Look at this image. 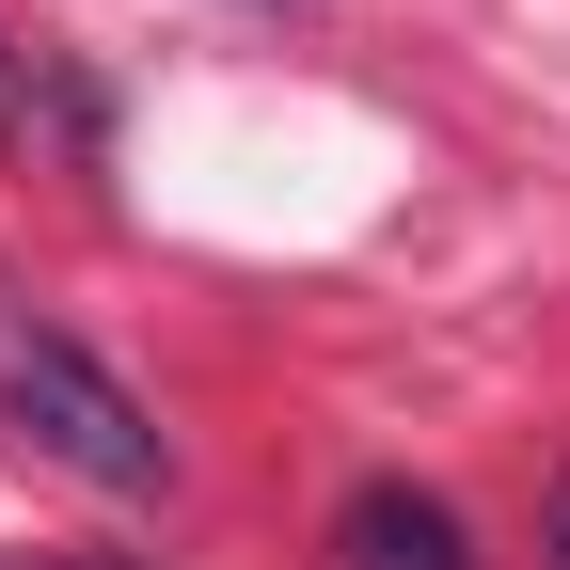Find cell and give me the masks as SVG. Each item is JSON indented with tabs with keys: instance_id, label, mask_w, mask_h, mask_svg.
<instances>
[{
	"instance_id": "1",
	"label": "cell",
	"mask_w": 570,
	"mask_h": 570,
	"mask_svg": "<svg viewBox=\"0 0 570 570\" xmlns=\"http://www.w3.org/2000/svg\"><path fill=\"white\" fill-rule=\"evenodd\" d=\"M0 428H17L32 460H63L80 491H111V508H159L175 491V428L142 412L63 317H32V302H0Z\"/></svg>"
},
{
	"instance_id": "2",
	"label": "cell",
	"mask_w": 570,
	"mask_h": 570,
	"mask_svg": "<svg viewBox=\"0 0 570 570\" xmlns=\"http://www.w3.org/2000/svg\"><path fill=\"white\" fill-rule=\"evenodd\" d=\"M333 554L348 570H475L460 554V508L412 491V475H365V491H348V508H333Z\"/></svg>"
},
{
	"instance_id": "3",
	"label": "cell",
	"mask_w": 570,
	"mask_h": 570,
	"mask_svg": "<svg viewBox=\"0 0 570 570\" xmlns=\"http://www.w3.org/2000/svg\"><path fill=\"white\" fill-rule=\"evenodd\" d=\"M539 539H554V570H570V475H554V523H539Z\"/></svg>"
},
{
	"instance_id": "4",
	"label": "cell",
	"mask_w": 570,
	"mask_h": 570,
	"mask_svg": "<svg viewBox=\"0 0 570 570\" xmlns=\"http://www.w3.org/2000/svg\"><path fill=\"white\" fill-rule=\"evenodd\" d=\"M0 127H17V80H0Z\"/></svg>"
}]
</instances>
